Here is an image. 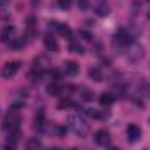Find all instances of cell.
I'll return each instance as SVG.
<instances>
[{"label":"cell","mask_w":150,"mask_h":150,"mask_svg":"<svg viewBox=\"0 0 150 150\" xmlns=\"http://www.w3.org/2000/svg\"><path fill=\"white\" fill-rule=\"evenodd\" d=\"M2 129H4L6 132H11V131H16V129H20V115H18V111H13V110H9L7 117L4 118Z\"/></svg>","instance_id":"1"},{"label":"cell","mask_w":150,"mask_h":150,"mask_svg":"<svg viewBox=\"0 0 150 150\" xmlns=\"http://www.w3.org/2000/svg\"><path fill=\"white\" fill-rule=\"evenodd\" d=\"M69 127L78 134V138H85V134L88 132V125L78 117H69Z\"/></svg>","instance_id":"2"},{"label":"cell","mask_w":150,"mask_h":150,"mask_svg":"<svg viewBox=\"0 0 150 150\" xmlns=\"http://www.w3.org/2000/svg\"><path fill=\"white\" fill-rule=\"evenodd\" d=\"M20 62L18 60H14V62H9V64H6L2 69H0V76H2L4 80H9V78H13L14 74L20 71Z\"/></svg>","instance_id":"3"},{"label":"cell","mask_w":150,"mask_h":150,"mask_svg":"<svg viewBox=\"0 0 150 150\" xmlns=\"http://www.w3.org/2000/svg\"><path fill=\"white\" fill-rule=\"evenodd\" d=\"M113 42H115V46H118V48H125V46H129L131 42H132V39H131V35L127 34V32H117L115 34V37H113Z\"/></svg>","instance_id":"4"},{"label":"cell","mask_w":150,"mask_h":150,"mask_svg":"<svg viewBox=\"0 0 150 150\" xmlns=\"http://www.w3.org/2000/svg\"><path fill=\"white\" fill-rule=\"evenodd\" d=\"M125 134H127V139H129L131 143H134V141H138V139L141 138V127L136 125V124H131V125H127Z\"/></svg>","instance_id":"5"},{"label":"cell","mask_w":150,"mask_h":150,"mask_svg":"<svg viewBox=\"0 0 150 150\" xmlns=\"http://www.w3.org/2000/svg\"><path fill=\"white\" fill-rule=\"evenodd\" d=\"M94 141L101 146H108L110 145V132L106 129H99L96 134H94Z\"/></svg>","instance_id":"6"},{"label":"cell","mask_w":150,"mask_h":150,"mask_svg":"<svg viewBox=\"0 0 150 150\" xmlns=\"http://www.w3.org/2000/svg\"><path fill=\"white\" fill-rule=\"evenodd\" d=\"M80 71V65L76 62H65L64 64V72L67 74V76H76Z\"/></svg>","instance_id":"7"},{"label":"cell","mask_w":150,"mask_h":150,"mask_svg":"<svg viewBox=\"0 0 150 150\" xmlns=\"http://www.w3.org/2000/svg\"><path fill=\"white\" fill-rule=\"evenodd\" d=\"M44 46H46V50L48 51H58V42H57V39L53 37V35H46L44 37Z\"/></svg>","instance_id":"8"},{"label":"cell","mask_w":150,"mask_h":150,"mask_svg":"<svg viewBox=\"0 0 150 150\" xmlns=\"http://www.w3.org/2000/svg\"><path fill=\"white\" fill-rule=\"evenodd\" d=\"M76 104H74V101L71 99V97H62L60 101H58V104H57V108L58 110H71V108H74Z\"/></svg>","instance_id":"9"},{"label":"cell","mask_w":150,"mask_h":150,"mask_svg":"<svg viewBox=\"0 0 150 150\" xmlns=\"http://www.w3.org/2000/svg\"><path fill=\"white\" fill-rule=\"evenodd\" d=\"M13 34H14V27H13V25H6V27L2 28V32H0V39H2L4 42H7Z\"/></svg>","instance_id":"10"},{"label":"cell","mask_w":150,"mask_h":150,"mask_svg":"<svg viewBox=\"0 0 150 150\" xmlns=\"http://www.w3.org/2000/svg\"><path fill=\"white\" fill-rule=\"evenodd\" d=\"M99 103H101V106H110V104H113L115 103V96L113 94H110V92H106V94H103L101 97H99Z\"/></svg>","instance_id":"11"},{"label":"cell","mask_w":150,"mask_h":150,"mask_svg":"<svg viewBox=\"0 0 150 150\" xmlns=\"http://www.w3.org/2000/svg\"><path fill=\"white\" fill-rule=\"evenodd\" d=\"M88 76H90V80H94V81H103V71H101L99 67H92V69L88 71Z\"/></svg>","instance_id":"12"},{"label":"cell","mask_w":150,"mask_h":150,"mask_svg":"<svg viewBox=\"0 0 150 150\" xmlns=\"http://www.w3.org/2000/svg\"><path fill=\"white\" fill-rule=\"evenodd\" d=\"M46 90H48V94H50V96H60V94L64 92V88H62L58 83H50Z\"/></svg>","instance_id":"13"},{"label":"cell","mask_w":150,"mask_h":150,"mask_svg":"<svg viewBox=\"0 0 150 150\" xmlns=\"http://www.w3.org/2000/svg\"><path fill=\"white\" fill-rule=\"evenodd\" d=\"M57 30H58V32H60V34H62L65 39H72V30H71L67 25H62V23H58V28H57Z\"/></svg>","instance_id":"14"},{"label":"cell","mask_w":150,"mask_h":150,"mask_svg":"<svg viewBox=\"0 0 150 150\" xmlns=\"http://www.w3.org/2000/svg\"><path fill=\"white\" fill-rule=\"evenodd\" d=\"M69 51H71V53H74V55H81V53H83V46H81L80 42L71 41V44H69Z\"/></svg>","instance_id":"15"},{"label":"cell","mask_w":150,"mask_h":150,"mask_svg":"<svg viewBox=\"0 0 150 150\" xmlns=\"http://www.w3.org/2000/svg\"><path fill=\"white\" fill-rule=\"evenodd\" d=\"M96 13H97L99 16H106V14L110 13L108 4H106V2H99V4H97V7H96Z\"/></svg>","instance_id":"16"},{"label":"cell","mask_w":150,"mask_h":150,"mask_svg":"<svg viewBox=\"0 0 150 150\" xmlns=\"http://www.w3.org/2000/svg\"><path fill=\"white\" fill-rule=\"evenodd\" d=\"M25 46V39H9V48H13V50H21Z\"/></svg>","instance_id":"17"},{"label":"cell","mask_w":150,"mask_h":150,"mask_svg":"<svg viewBox=\"0 0 150 150\" xmlns=\"http://www.w3.org/2000/svg\"><path fill=\"white\" fill-rule=\"evenodd\" d=\"M27 146H28V148H41V146H42V143H41V139L32 138V139H28V141H27Z\"/></svg>","instance_id":"18"},{"label":"cell","mask_w":150,"mask_h":150,"mask_svg":"<svg viewBox=\"0 0 150 150\" xmlns=\"http://www.w3.org/2000/svg\"><path fill=\"white\" fill-rule=\"evenodd\" d=\"M71 4H72V0H58V7L62 11H67L71 7Z\"/></svg>","instance_id":"19"},{"label":"cell","mask_w":150,"mask_h":150,"mask_svg":"<svg viewBox=\"0 0 150 150\" xmlns=\"http://www.w3.org/2000/svg\"><path fill=\"white\" fill-rule=\"evenodd\" d=\"M78 7L81 11H88L90 9V0H78Z\"/></svg>","instance_id":"20"},{"label":"cell","mask_w":150,"mask_h":150,"mask_svg":"<svg viewBox=\"0 0 150 150\" xmlns=\"http://www.w3.org/2000/svg\"><path fill=\"white\" fill-rule=\"evenodd\" d=\"M80 37H81L83 41H92V34H90L88 30H80Z\"/></svg>","instance_id":"21"},{"label":"cell","mask_w":150,"mask_h":150,"mask_svg":"<svg viewBox=\"0 0 150 150\" xmlns=\"http://www.w3.org/2000/svg\"><path fill=\"white\" fill-rule=\"evenodd\" d=\"M81 97H83V101H94V94L90 92V90H83V94H81Z\"/></svg>","instance_id":"22"},{"label":"cell","mask_w":150,"mask_h":150,"mask_svg":"<svg viewBox=\"0 0 150 150\" xmlns=\"http://www.w3.org/2000/svg\"><path fill=\"white\" fill-rule=\"evenodd\" d=\"M48 76H50V78H53V80L57 81V80H60V78H62V72H60V71H50V72H48Z\"/></svg>","instance_id":"23"},{"label":"cell","mask_w":150,"mask_h":150,"mask_svg":"<svg viewBox=\"0 0 150 150\" xmlns=\"http://www.w3.org/2000/svg\"><path fill=\"white\" fill-rule=\"evenodd\" d=\"M57 132H58V138H65L67 127H65V125H60V127H57Z\"/></svg>","instance_id":"24"},{"label":"cell","mask_w":150,"mask_h":150,"mask_svg":"<svg viewBox=\"0 0 150 150\" xmlns=\"http://www.w3.org/2000/svg\"><path fill=\"white\" fill-rule=\"evenodd\" d=\"M27 27H28V28H34V27H35V18H34V16H28V18H27Z\"/></svg>","instance_id":"25"},{"label":"cell","mask_w":150,"mask_h":150,"mask_svg":"<svg viewBox=\"0 0 150 150\" xmlns=\"http://www.w3.org/2000/svg\"><path fill=\"white\" fill-rule=\"evenodd\" d=\"M11 110H13V111H20V110H21V104H20V103H16V104H13V106H11Z\"/></svg>","instance_id":"26"},{"label":"cell","mask_w":150,"mask_h":150,"mask_svg":"<svg viewBox=\"0 0 150 150\" xmlns=\"http://www.w3.org/2000/svg\"><path fill=\"white\" fill-rule=\"evenodd\" d=\"M9 4V0H0V7H4V6H7Z\"/></svg>","instance_id":"27"}]
</instances>
